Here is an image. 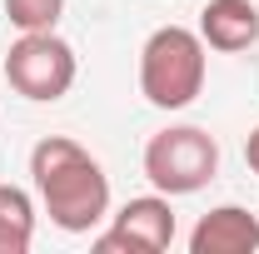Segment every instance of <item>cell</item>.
Here are the masks:
<instances>
[{
  "label": "cell",
  "mask_w": 259,
  "mask_h": 254,
  "mask_svg": "<svg viewBox=\"0 0 259 254\" xmlns=\"http://www.w3.org/2000/svg\"><path fill=\"white\" fill-rule=\"evenodd\" d=\"M30 180L40 209L65 234H95L110 220V175L80 140L45 135L30 150Z\"/></svg>",
  "instance_id": "obj_1"
},
{
  "label": "cell",
  "mask_w": 259,
  "mask_h": 254,
  "mask_svg": "<svg viewBox=\"0 0 259 254\" xmlns=\"http://www.w3.org/2000/svg\"><path fill=\"white\" fill-rule=\"evenodd\" d=\"M204 90V40L190 25H160L140 45V95L155 110H185Z\"/></svg>",
  "instance_id": "obj_2"
},
{
  "label": "cell",
  "mask_w": 259,
  "mask_h": 254,
  "mask_svg": "<svg viewBox=\"0 0 259 254\" xmlns=\"http://www.w3.org/2000/svg\"><path fill=\"white\" fill-rule=\"evenodd\" d=\"M140 164H145V180L160 194L180 199V194H199L220 175V145L199 125H169L160 135H150Z\"/></svg>",
  "instance_id": "obj_3"
},
{
  "label": "cell",
  "mask_w": 259,
  "mask_h": 254,
  "mask_svg": "<svg viewBox=\"0 0 259 254\" xmlns=\"http://www.w3.org/2000/svg\"><path fill=\"white\" fill-rule=\"evenodd\" d=\"M80 75V60L70 50V40H60L55 30H20V40L5 55V80L15 95L35 100V105H55L70 95Z\"/></svg>",
  "instance_id": "obj_4"
},
{
  "label": "cell",
  "mask_w": 259,
  "mask_h": 254,
  "mask_svg": "<svg viewBox=\"0 0 259 254\" xmlns=\"http://www.w3.org/2000/svg\"><path fill=\"white\" fill-rule=\"evenodd\" d=\"M110 229L95 234V249L105 254H164L180 234V220H175V204L169 194H135L125 199L115 215H110Z\"/></svg>",
  "instance_id": "obj_5"
},
{
  "label": "cell",
  "mask_w": 259,
  "mask_h": 254,
  "mask_svg": "<svg viewBox=\"0 0 259 254\" xmlns=\"http://www.w3.org/2000/svg\"><path fill=\"white\" fill-rule=\"evenodd\" d=\"M259 249V215L244 204H220L209 215H199L190 229V254H254Z\"/></svg>",
  "instance_id": "obj_6"
},
{
  "label": "cell",
  "mask_w": 259,
  "mask_h": 254,
  "mask_svg": "<svg viewBox=\"0 0 259 254\" xmlns=\"http://www.w3.org/2000/svg\"><path fill=\"white\" fill-rule=\"evenodd\" d=\"M199 40L204 50L239 55L259 40V5L254 0H209L199 10Z\"/></svg>",
  "instance_id": "obj_7"
},
{
  "label": "cell",
  "mask_w": 259,
  "mask_h": 254,
  "mask_svg": "<svg viewBox=\"0 0 259 254\" xmlns=\"http://www.w3.org/2000/svg\"><path fill=\"white\" fill-rule=\"evenodd\" d=\"M35 244V199L20 185H0V254H25Z\"/></svg>",
  "instance_id": "obj_8"
},
{
  "label": "cell",
  "mask_w": 259,
  "mask_h": 254,
  "mask_svg": "<svg viewBox=\"0 0 259 254\" xmlns=\"http://www.w3.org/2000/svg\"><path fill=\"white\" fill-rule=\"evenodd\" d=\"M5 15L15 30H55L65 15V0H5Z\"/></svg>",
  "instance_id": "obj_9"
},
{
  "label": "cell",
  "mask_w": 259,
  "mask_h": 254,
  "mask_svg": "<svg viewBox=\"0 0 259 254\" xmlns=\"http://www.w3.org/2000/svg\"><path fill=\"white\" fill-rule=\"evenodd\" d=\"M244 164H249V170L259 175V125L249 130V140H244Z\"/></svg>",
  "instance_id": "obj_10"
}]
</instances>
